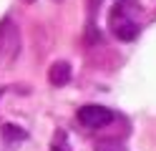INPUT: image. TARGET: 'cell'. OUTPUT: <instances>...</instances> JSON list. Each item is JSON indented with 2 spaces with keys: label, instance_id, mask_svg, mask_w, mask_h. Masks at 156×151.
<instances>
[{
  "label": "cell",
  "instance_id": "3957f363",
  "mask_svg": "<svg viewBox=\"0 0 156 151\" xmlns=\"http://www.w3.org/2000/svg\"><path fill=\"white\" fill-rule=\"evenodd\" d=\"M0 56H5V58L18 56V28L8 18L0 23Z\"/></svg>",
  "mask_w": 156,
  "mask_h": 151
},
{
  "label": "cell",
  "instance_id": "277c9868",
  "mask_svg": "<svg viewBox=\"0 0 156 151\" xmlns=\"http://www.w3.org/2000/svg\"><path fill=\"white\" fill-rule=\"evenodd\" d=\"M48 81H51L53 86H66L68 81H71V66H68L66 60H55V63L48 68Z\"/></svg>",
  "mask_w": 156,
  "mask_h": 151
},
{
  "label": "cell",
  "instance_id": "8992f818",
  "mask_svg": "<svg viewBox=\"0 0 156 151\" xmlns=\"http://www.w3.org/2000/svg\"><path fill=\"white\" fill-rule=\"evenodd\" d=\"M96 151H126L121 144H116V141H103V144L96 146Z\"/></svg>",
  "mask_w": 156,
  "mask_h": 151
},
{
  "label": "cell",
  "instance_id": "6da1fadb",
  "mask_svg": "<svg viewBox=\"0 0 156 151\" xmlns=\"http://www.w3.org/2000/svg\"><path fill=\"white\" fill-rule=\"evenodd\" d=\"M139 15H141V8L139 3H133V0H123L119 3L113 10H111V18H108V25H111V33L119 38V40H133L139 35Z\"/></svg>",
  "mask_w": 156,
  "mask_h": 151
},
{
  "label": "cell",
  "instance_id": "5b68a950",
  "mask_svg": "<svg viewBox=\"0 0 156 151\" xmlns=\"http://www.w3.org/2000/svg\"><path fill=\"white\" fill-rule=\"evenodd\" d=\"M28 134L20 128V126H13V124H5L3 126V138L5 141H23Z\"/></svg>",
  "mask_w": 156,
  "mask_h": 151
},
{
  "label": "cell",
  "instance_id": "7a4b0ae2",
  "mask_svg": "<svg viewBox=\"0 0 156 151\" xmlns=\"http://www.w3.org/2000/svg\"><path fill=\"white\" fill-rule=\"evenodd\" d=\"M78 121L88 128H101V126H108L113 121V111L106 108V106H96V103H88L83 108H78Z\"/></svg>",
  "mask_w": 156,
  "mask_h": 151
},
{
  "label": "cell",
  "instance_id": "52a82bcc",
  "mask_svg": "<svg viewBox=\"0 0 156 151\" xmlns=\"http://www.w3.org/2000/svg\"><path fill=\"white\" fill-rule=\"evenodd\" d=\"M23 3H35V0H23Z\"/></svg>",
  "mask_w": 156,
  "mask_h": 151
}]
</instances>
